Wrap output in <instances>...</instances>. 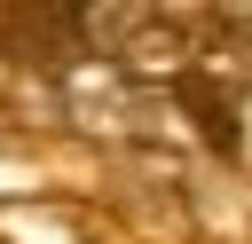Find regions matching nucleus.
<instances>
[{
  "label": "nucleus",
  "instance_id": "nucleus-1",
  "mask_svg": "<svg viewBox=\"0 0 252 244\" xmlns=\"http://www.w3.org/2000/svg\"><path fill=\"white\" fill-rule=\"evenodd\" d=\"M228 157H244V165H252V87H236V94H228Z\"/></svg>",
  "mask_w": 252,
  "mask_h": 244
},
{
  "label": "nucleus",
  "instance_id": "nucleus-2",
  "mask_svg": "<svg viewBox=\"0 0 252 244\" xmlns=\"http://www.w3.org/2000/svg\"><path fill=\"white\" fill-rule=\"evenodd\" d=\"M220 31H252V0H205Z\"/></svg>",
  "mask_w": 252,
  "mask_h": 244
}]
</instances>
